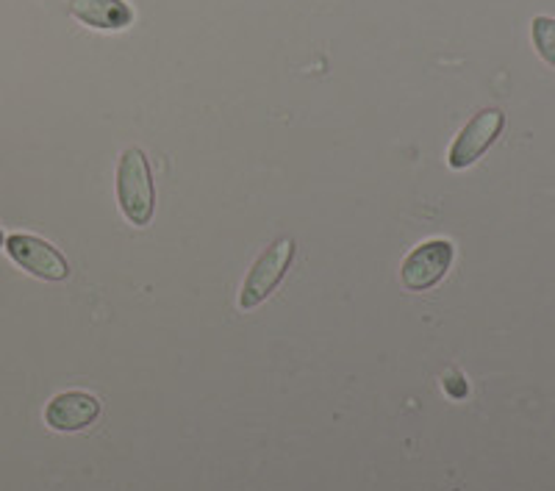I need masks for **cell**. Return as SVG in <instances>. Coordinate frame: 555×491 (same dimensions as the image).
<instances>
[{
  "mask_svg": "<svg viewBox=\"0 0 555 491\" xmlns=\"http://www.w3.org/2000/svg\"><path fill=\"white\" fill-rule=\"evenodd\" d=\"M455 247L448 240H430L405 256L400 267V281L409 292H428L434 289L453 264Z\"/></svg>",
  "mask_w": 555,
  "mask_h": 491,
  "instance_id": "cell-4",
  "label": "cell"
},
{
  "mask_svg": "<svg viewBox=\"0 0 555 491\" xmlns=\"http://www.w3.org/2000/svg\"><path fill=\"white\" fill-rule=\"evenodd\" d=\"M69 12L76 20H81L83 26L101 28V31H120V28L131 26L133 20L126 0H73Z\"/></svg>",
  "mask_w": 555,
  "mask_h": 491,
  "instance_id": "cell-7",
  "label": "cell"
},
{
  "mask_svg": "<svg viewBox=\"0 0 555 491\" xmlns=\"http://www.w3.org/2000/svg\"><path fill=\"white\" fill-rule=\"evenodd\" d=\"M7 245V236H3V231H0V247Z\"/></svg>",
  "mask_w": 555,
  "mask_h": 491,
  "instance_id": "cell-9",
  "label": "cell"
},
{
  "mask_svg": "<svg viewBox=\"0 0 555 491\" xmlns=\"http://www.w3.org/2000/svg\"><path fill=\"white\" fill-rule=\"evenodd\" d=\"M505 126V114L500 108H483L461 128L459 137L453 139L448 153V164L453 170H467L483 156L489 147L494 145V139L500 137Z\"/></svg>",
  "mask_w": 555,
  "mask_h": 491,
  "instance_id": "cell-3",
  "label": "cell"
},
{
  "mask_svg": "<svg viewBox=\"0 0 555 491\" xmlns=\"http://www.w3.org/2000/svg\"><path fill=\"white\" fill-rule=\"evenodd\" d=\"M530 34H533V44H537L539 56H542L550 67H555V20L533 17Z\"/></svg>",
  "mask_w": 555,
  "mask_h": 491,
  "instance_id": "cell-8",
  "label": "cell"
},
{
  "mask_svg": "<svg viewBox=\"0 0 555 491\" xmlns=\"http://www.w3.org/2000/svg\"><path fill=\"white\" fill-rule=\"evenodd\" d=\"M7 253L17 267L42 281H64L69 275V264L51 242L31 236V233H14L7 240Z\"/></svg>",
  "mask_w": 555,
  "mask_h": 491,
  "instance_id": "cell-5",
  "label": "cell"
},
{
  "mask_svg": "<svg viewBox=\"0 0 555 491\" xmlns=\"http://www.w3.org/2000/svg\"><path fill=\"white\" fill-rule=\"evenodd\" d=\"M117 201H120V211L131 225H151L153 208H156V190H153L151 164L139 147H128L117 164Z\"/></svg>",
  "mask_w": 555,
  "mask_h": 491,
  "instance_id": "cell-1",
  "label": "cell"
},
{
  "mask_svg": "<svg viewBox=\"0 0 555 491\" xmlns=\"http://www.w3.org/2000/svg\"><path fill=\"white\" fill-rule=\"evenodd\" d=\"M295 240H275L264 253H261L259 259L253 261L240 292L242 309H256V306H261V302L275 292V286L281 284L286 272H289L292 261H295Z\"/></svg>",
  "mask_w": 555,
  "mask_h": 491,
  "instance_id": "cell-2",
  "label": "cell"
},
{
  "mask_svg": "<svg viewBox=\"0 0 555 491\" xmlns=\"http://www.w3.org/2000/svg\"><path fill=\"white\" fill-rule=\"evenodd\" d=\"M98 414H101L98 397L87 395V391H64L48 403L44 423L53 430H62V434H76V430H83L95 423Z\"/></svg>",
  "mask_w": 555,
  "mask_h": 491,
  "instance_id": "cell-6",
  "label": "cell"
}]
</instances>
